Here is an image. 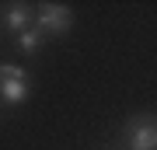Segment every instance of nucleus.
I'll return each instance as SVG.
<instances>
[{"label":"nucleus","mask_w":157,"mask_h":150,"mask_svg":"<svg viewBox=\"0 0 157 150\" xmlns=\"http://www.w3.org/2000/svg\"><path fill=\"white\" fill-rule=\"evenodd\" d=\"M28 94H32L28 73L14 63H0V101L4 105H25Z\"/></svg>","instance_id":"obj_1"},{"label":"nucleus","mask_w":157,"mask_h":150,"mask_svg":"<svg viewBox=\"0 0 157 150\" xmlns=\"http://www.w3.org/2000/svg\"><path fill=\"white\" fill-rule=\"evenodd\" d=\"M32 17H35V28L42 32V39L45 35H63L73 25V11L63 4H39Z\"/></svg>","instance_id":"obj_2"},{"label":"nucleus","mask_w":157,"mask_h":150,"mask_svg":"<svg viewBox=\"0 0 157 150\" xmlns=\"http://www.w3.org/2000/svg\"><path fill=\"white\" fill-rule=\"evenodd\" d=\"M126 140H129V150H154L157 147V126H154V119L140 115L136 122H129Z\"/></svg>","instance_id":"obj_3"},{"label":"nucleus","mask_w":157,"mask_h":150,"mask_svg":"<svg viewBox=\"0 0 157 150\" xmlns=\"http://www.w3.org/2000/svg\"><path fill=\"white\" fill-rule=\"evenodd\" d=\"M4 21H7V28L17 35V32H25V28H32V7L28 4H11L7 7V14H4Z\"/></svg>","instance_id":"obj_4"},{"label":"nucleus","mask_w":157,"mask_h":150,"mask_svg":"<svg viewBox=\"0 0 157 150\" xmlns=\"http://www.w3.org/2000/svg\"><path fill=\"white\" fill-rule=\"evenodd\" d=\"M39 45H42V32L39 28H25V32H17V49H21L25 56H32V52H39Z\"/></svg>","instance_id":"obj_5"}]
</instances>
